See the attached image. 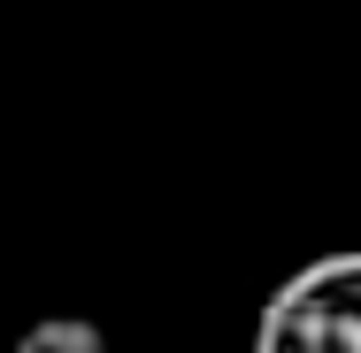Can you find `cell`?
I'll return each instance as SVG.
<instances>
[{
  "instance_id": "obj_2",
  "label": "cell",
  "mask_w": 361,
  "mask_h": 353,
  "mask_svg": "<svg viewBox=\"0 0 361 353\" xmlns=\"http://www.w3.org/2000/svg\"><path fill=\"white\" fill-rule=\"evenodd\" d=\"M16 353H108V338H100V323H85V315H47V323L23 330Z\"/></svg>"
},
{
  "instance_id": "obj_1",
  "label": "cell",
  "mask_w": 361,
  "mask_h": 353,
  "mask_svg": "<svg viewBox=\"0 0 361 353\" xmlns=\"http://www.w3.org/2000/svg\"><path fill=\"white\" fill-rule=\"evenodd\" d=\"M254 353H361V254L292 269L254 323Z\"/></svg>"
}]
</instances>
